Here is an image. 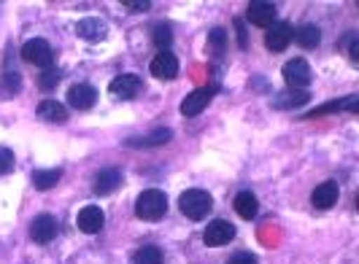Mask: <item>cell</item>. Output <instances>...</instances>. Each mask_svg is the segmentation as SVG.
I'll return each instance as SVG.
<instances>
[{"label":"cell","mask_w":359,"mask_h":264,"mask_svg":"<svg viewBox=\"0 0 359 264\" xmlns=\"http://www.w3.org/2000/svg\"><path fill=\"white\" fill-rule=\"evenodd\" d=\"M338 197H341L338 183H335V181H324V183H319V186L313 189V194H311V202H313V208L327 211V208H332V205L338 202Z\"/></svg>","instance_id":"obj_11"},{"label":"cell","mask_w":359,"mask_h":264,"mask_svg":"<svg viewBox=\"0 0 359 264\" xmlns=\"http://www.w3.org/2000/svg\"><path fill=\"white\" fill-rule=\"evenodd\" d=\"M122 6H125L127 11H133V14L149 11V0H122Z\"/></svg>","instance_id":"obj_29"},{"label":"cell","mask_w":359,"mask_h":264,"mask_svg":"<svg viewBox=\"0 0 359 264\" xmlns=\"http://www.w3.org/2000/svg\"><path fill=\"white\" fill-rule=\"evenodd\" d=\"M60 178H62V170L60 167H52V170H36L33 173V186H36L38 192H46V189H52L60 183Z\"/></svg>","instance_id":"obj_21"},{"label":"cell","mask_w":359,"mask_h":264,"mask_svg":"<svg viewBox=\"0 0 359 264\" xmlns=\"http://www.w3.org/2000/svg\"><path fill=\"white\" fill-rule=\"evenodd\" d=\"M308 100H311V95H308L306 89H287V92H281V95L273 97V108L292 111V108H303Z\"/></svg>","instance_id":"obj_15"},{"label":"cell","mask_w":359,"mask_h":264,"mask_svg":"<svg viewBox=\"0 0 359 264\" xmlns=\"http://www.w3.org/2000/svg\"><path fill=\"white\" fill-rule=\"evenodd\" d=\"M208 41H211V46H214L216 52H222V49L227 46V33H224L222 27H214V30L208 33Z\"/></svg>","instance_id":"obj_28"},{"label":"cell","mask_w":359,"mask_h":264,"mask_svg":"<svg viewBox=\"0 0 359 264\" xmlns=\"http://www.w3.org/2000/svg\"><path fill=\"white\" fill-rule=\"evenodd\" d=\"M233 237H235V227L230 224V221H224V218L211 221V224L205 227V232H203L205 246H227Z\"/></svg>","instance_id":"obj_6"},{"label":"cell","mask_w":359,"mask_h":264,"mask_svg":"<svg viewBox=\"0 0 359 264\" xmlns=\"http://www.w3.org/2000/svg\"><path fill=\"white\" fill-rule=\"evenodd\" d=\"M60 78H62V73L49 68V71H43L41 76H38V87L43 89V92H52V89L60 84Z\"/></svg>","instance_id":"obj_24"},{"label":"cell","mask_w":359,"mask_h":264,"mask_svg":"<svg viewBox=\"0 0 359 264\" xmlns=\"http://www.w3.org/2000/svg\"><path fill=\"white\" fill-rule=\"evenodd\" d=\"M97 100V89L90 87V84H73L68 89V103H71L76 111H90Z\"/></svg>","instance_id":"obj_13"},{"label":"cell","mask_w":359,"mask_h":264,"mask_svg":"<svg viewBox=\"0 0 359 264\" xmlns=\"http://www.w3.org/2000/svg\"><path fill=\"white\" fill-rule=\"evenodd\" d=\"M133 264H162V251L157 246H144L135 251Z\"/></svg>","instance_id":"obj_23"},{"label":"cell","mask_w":359,"mask_h":264,"mask_svg":"<svg viewBox=\"0 0 359 264\" xmlns=\"http://www.w3.org/2000/svg\"><path fill=\"white\" fill-rule=\"evenodd\" d=\"M170 138H173V132H170L168 127H160L157 132H151L144 141H133V146H138V143H144V146H162V143H168Z\"/></svg>","instance_id":"obj_25"},{"label":"cell","mask_w":359,"mask_h":264,"mask_svg":"<svg viewBox=\"0 0 359 264\" xmlns=\"http://www.w3.org/2000/svg\"><path fill=\"white\" fill-rule=\"evenodd\" d=\"M38 116H41L43 122L62 124V122H68V108L62 106V103H57V100H52V97H46V100L38 103Z\"/></svg>","instance_id":"obj_16"},{"label":"cell","mask_w":359,"mask_h":264,"mask_svg":"<svg viewBox=\"0 0 359 264\" xmlns=\"http://www.w3.org/2000/svg\"><path fill=\"white\" fill-rule=\"evenodd\" d=\"M235 27H238V43L241 49L246 46V27H243V19H235Z\"/></svg>","instance_id":"obj_31"},{"label":"cell","mask_w":359,"mask_h":264,"mask_svg":"<svg viewBox=\"0 0 359 264\" xmlns=\"http://www.w3.org/2000/svg\"><path fill=\"white\" fill-rule=\"evenodd\" d=\"M281 73H284V81H287L289 89H306L308 84H311V78H313V73H311V65H308L303 57H294V60H289Z\"/></svg>","instance_id":"obj_4"},{"label":"cell","mask_w":359,"mask_h":264,"mask_svg":"<svg viewBox=\"0 0 359 264\" xmlns=\"http://www.w3.org/2000/svg\"><path fill=\"white\" fill-rule=\"evenodd\" d=\"M292 38L303 46V49H316L319 43H322V30L316 27V25H303V27H297Z\"/></svg>","instance_id":"obj_20"},{"label":"cell","mask_w":359,"mask_h":264,"mask_svg":"<svg viewBox=\"0 0 359 264\" xmlns=\"http://www.w3.org/2000/svg\"><path fill=\"white\" fill-rule=\"evenodd\" d=\"M214 89L216 87L195 89L192 95H187L184 103H181V113H184V116H198V113H203V111L208 108V103H211V97H214Z\"/></svg>","instance_id":"obj_10"},{"label":"cell","mask_w":359,"mask_h":264,"mask_svg":"<svg viewBox=\"0 0 359 264\" xmlns=\"http://www.w3.org/2000/svg\"><path fill=\"white\" fill-rule=\"evenodd\" d=\"M22 60L30 62V65H36V68L49 71L54 65V49L43 38H30V41L22 46Z\"/></svg>","instance_id":"obj_3"},{"label":"cell","mask_w":359,"mask_h":264,"mask_svg":"<svg viewBox=\"0 0 359 264\" xmlns=\"http://www.w3.org/2000/svg\"><path fill=\"white\" fill-rule=\"evenodd\" d=\"M235 213H238L241 218L252 221L254 216L259 213V200H257L252 192H238V197H235Z\"/></svg>","instance_id":"obj_18"},{"label":"cell","mask_w":359,"mask_h":264,"mask_svg":"<svg viewBox=\"0 0 359 264\" xmlns=\"http://www.w3.org/2000/svg\"><path fill=\"white\" fill-rule=\"evenodd\" d=\"M151 76L154 78H162V81H173L179 76V60L176 54L170 52H160L154 60H151Z\"/></svg>","instance_id":"obj_8"},{"label":"cell","mask_w":359,"mask_h":264,"mask_svg":"<svg viewBox=\"0 0 359 264\" xmlns=\"http://www.w3.org/2000/svg\"><path fill=\"white\" fill-rule=\"evenodd\" d=\"M179 205H181V213H184L187 218L200 221V218H205V216L211 213L214 200H211V194L203 192V189H189V192L181 194Z\"/></svg>","instance_id":"obj_2"},{"label":"cell","mask_w":359,"mask_h":264,"mask_svg":"<svg viewBox=\"0 0 359 264\" xmlns=\"http://www.w3.org/2000/svg\"><path fill=\"white\" fill-rule=\"evenodd\" d=\"M19 89H22V76L17 71H6L0 76V95L3 97H14Z\"/></svg>","instance_id":"obj_22"},{"label":"cell","mask_w":359,"mask_h":264,"mask_svg":"<svg viewBox=\"0 0 359 264\" xmlns=\"http://www.w3.org/2000/svg\"><path fill=\"white\" fill-rule=\"evenodd\" d=\"M246 17H249V22H252V25H257V27H265V30H268L270 25L276 22V6H273V3H265V0H254V3H249Z\"/></svg>","instance_id":"obj_14"},{"label":"cell","mask_w":359,"mask_h":264,"mask_svg":"<svg viewBox=\"0 0 359 264\" xmlns=\"http://www.w3.org/2000/svg\"><path fill=\"white\" fill-rule=\"evenodd\" d=\"M292 25L289 22H273L268 27V33H265V46H268L270 52H284L289 46V41H292Z\"/></svg>","instance_id":"obj_7"},{"label":"cell","mask_w":359,"mask_h":264,"mask_svg":"<svg viewBox=\"0 0 359 264\" xmlns=\"http://www.w3.org/2000/svg\"><path fill=\"white\" fill-rule=\"evenodd\" d=\"M14 165H17L14 151H11V148H6V146H0V176L11 173V170H14Z\"/></svg>","instance_id":"obj_26"},{"label":"cell","mask_w":359,"mask_h":264,"mask_svg":"<svg viewBox=\"0 0 359 264\" xmlns=\"http://www.w3.org/2000/svg\"><path fill=\"white\" fill-rule=\"evenodd\" d=\"M30 237H33L36 243H52L54 237H57V218L49 216V213L36 216L33 224H30Z\"/></svg>","instance_id":"obj_9"},{"label":"cell","mask_w":359,"mask_h":264,"mask_svg":"<svg viewBox=\"0 0 359 264\" xmlns=\"http://www.w3.org/2000/svg\"><path fill=\"white\" fill-rule=\"evenodd\" d=\"M351 60L354 62L359 60V41H351Z\"/></svg>","instance_id":"obj_32"},{"label":"cell","mask_w":359,"mask_h":264,"mask_svg":"<svg viewBox=\"0 0 359 264\" xmlns=\"http://www.w3.org/2000/svg\"><path fill=\"white\" fill-rule=\"evenodd\" d=\"M119 183H122V173H119L116 167L103 170V173H97V178H95V194L116 192V189H119Z\"/></svg>","instance_id":"obj_19"},{"label":"cell","mask_w":359,"mask_h":264,"mask_svg":"<svg viewBox=\"0 0 359 264\" xmlns=\"http://www.w3.org/2000/svg\"><path fill=\"white\" fill-rule=\"evenodd\" d=\"M141 89H144L141 76H135V73H125V76H119V78H114V81H111L108 92H111L114 97H119V100H133Z\"/></svg>","instance_id":"obj_5"},{"label":"cell","mask_w":359,"mask_h":264,"mask_svg":"<svg viewBox=\"0 0 359 264\" xmlns=\"http://www.w3.org/2000/svg\"><path fill=\"white\" fill-rule=\"evenodd\" d=\"M76 33H79V38H84V41H103L108 33L106 22L103 19H81L79 25H76Z\"/></svg>","instance_id":"obj_17"},{"label":"cell","mask_w":359,"mask_h":264,"mask_svg":"<svg viewBox=\"0 0 359 264\" xmlns=\"http://www.w3.org/2000/svg\"><path fill=\"white\" fill-rule=\"evenodd\" d=\"M168 213V197L160 189H146L135 202V216L144 221H160Z\"/></svg>","instance_id":"obj_1"},{"label":"cell","mask_w":359,"mask_h":264,"mask_svg":"<svg viewBox=\"0 0 359 264\" xmlns=\"http://www.w3.org/2000/svg\"><path fill=\"white\" fill-rule=\"evenodd\" d=\"M154 43H157V46H160L162 52H165V49H168L170 43H173V36H170V27H165V25H157V27H154Z\"/></svg>","instance_id":"obj_27"},{"label":"cell","mask_w":359,"mask_h":264,"mask_svg":"<svg viewBox=\"0 0 359 264\" xmlns=\"http://www.w3.org/2000/svg\"><path fill=\"white\" fill-rule=\"evenodd\" d=\"M227 264H257V256H254V253H249V251H241V253L230 256V262H227Z\"/></svg>","instance_id":"obj_30"},{"label":"cell","mask_w":359,"mask_h":264,"mask_svg":"<svg viewBox=\"0 0 359 264\" xmlns=\"http://www.w3.org/2000/svg\"><path fill=\"white\" fill-rule=\"evenodd\" d=\"M76 224H79V229H81V232L95 235V232H100V229H103V224H106V213L100 211L97 205H87V208H81V211H79Z\"/></svg>","instance_id":"obj_12"}]
</instances>
